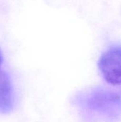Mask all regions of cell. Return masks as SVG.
<instances>
[{"mask_svg": "<svg viewBox=\"0 0 121 122\" xmlns=\"http://www.w3.org/2000/svg\"><path fill=\"white\" fill-rule=\"evenodd\" d=\"M86 104L109 122L121 118V89L98 88L88 97Z\"/></svg>", "mask_w": 121, "mask_h": 122, "instance_id": "6da1fadb", "label": "cell"}, {"mask_svg": "<svg viewBox=\"0 0 121 122\" xmlns=\"http://www.w3.org/2000/svg\"><path fill=\"white\" fill-rule=\"evenodd\" d=\"M98 68L103 79L113 85H121V45H112L100 56Z\"/></svg>", "mask_w": 121, "mask_h": 122, "instance_id": "7a4b0ae2", "label": "cell"}, {"mask_svg": "<svg viewBox=\"0 0 121 122\" xmlns=\"http://www.w3.org/2000/svg\"><path fill=\"white\" fill-rule=\"evenodd\" d=\"M13 89L7 74L0 70V113H9L13 109Z\"/></svg>", "mask_w": 121, "mask_h": 122, "instance_id": "3957f363", "label": "cell"}, {"mask_svg": "<svg viewBox=\"0 0 121 122\" xmlns=\"http://www.w3.org/2000/svg\"><path fill=\"white\" fill-rule=\"evenodd\" d=\"M2 62H3V56H2V54L0 51V68H1V66L2 64Z\"/></svg>", "mask_w": 121, "mask_h": 122, "instance_id": "277c9868", "label": "cell"}]
</instances>
